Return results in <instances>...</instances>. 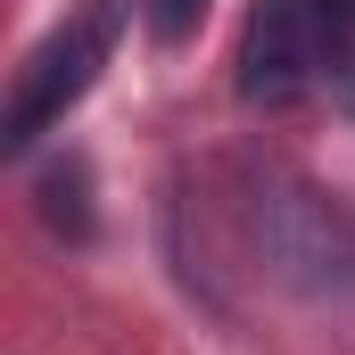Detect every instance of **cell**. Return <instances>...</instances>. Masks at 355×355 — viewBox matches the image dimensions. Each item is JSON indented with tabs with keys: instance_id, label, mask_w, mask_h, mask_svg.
<instances>
[{
	"instance_id": "1",
	"label": "cell",
	"mask_w": 355,
	"mask_h": 355,
	"mask_svg": "<svg viewBox=\"0 0 355 355\" xmlns=\"http://www.w3.org/2000/svg\"><path fill=\"white\" fill-rule=\"evenodd\" d=\"M240 232H248V248L265 257V272L281 289L355 297V207L347 198L265 166V174L240 182Z\"/></svg>"
},
{
	"instance_id": "2",
	"label": "cell",
	"mask_w": 355,
	"mask_h": 355,
	"mask_svg": "<svg viewBox=\"0 0 355 355\" xmlns=\"http://www.w3.org/2000/svg\"><path fill=\"white\" fill-rule=\"evenodd\" d=\"M116 33H124V0H83V8H67L42 42H33V58L17 67V83H8V116H0V149L8 157H25L50 124H67V107L99 83V67L116 58Z\"/></svg>"
},
{
	"instance_id": "6",
	"label": "cell",
	"mask_w": 355,
	"mask_h": 355,
	"mask_svg": "<svg viewBox=\"0 0 355 355\" xmlns=\"http://www.w3.org/2000/svg\"><path fill=\"white\" fill-rule=\"evenodd\" d=\"M322 33L331 42H355V0H322Z\"/></svg>"
},
{
	"instance_id": "4",
	"label": "cell",
	"mask_w": 355,
	"mask_h": 355,
	"mask_svg": "<svg viewBox=\"0 0 355 355\" xmlns=\"http://www.w3.org/2000/svg\"><path fill=\"white\" fill-rule=\"evenodd\" d=\"M42 215L67 232V240H91V207H83V166H67V174L42 182Z\"/></svg>"
},
{
	"instance_id": "5",
	"label": "cell",
	"mask_w": 355,
	"mask_h": 355,
	"mask_svg": "<svg viewBox=\"0 0 355 355\" xmlns=\"http://www.w3.org/2000/svg\"><path fill=\"white\" fill-rule=\"evenodd\" d=\"M198 17H207V0H141V25H149L157 42H190Z\"/></svg>"
},
{
	"instance_id": "3",
	"label": "cell",
	"mask_w": 355,
	"mask_h": 355,
	"mask_svg": "<svg viewBox=\"0 0 355 355\" xmlns=\"http://www.w3.org/2000/svg\"><path fill=\"white\" fill-rule=\"evenodd\" d=\"M314 8L306 0H257L248 42H240V99L248 107H289L314 83Z\"/></svg>"
}]
</instances>
